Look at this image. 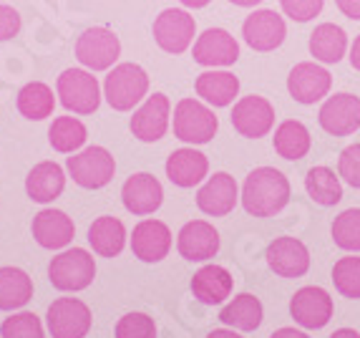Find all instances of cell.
Returning a JSON list of instances; mask_svg holds the SVG:
<instances>
[{
	"label": "cell",
	"instance_id": "cell-7",
	"mask_svg": "<svg viewBox=\"0 0 360 338\" xmlns=\"http://www.w3.org/2000/svg\"><path fill=\"white\" fill-rule=\"evenodd\" d=\"M121 56V41L114 30L89 28L76 41V58L89 71H108Z\"/></svg>",
	"mask_w": 360,
	"mask_h": 338
},
{
	"label": "cell",
	"instance_id": "cell-31",
	"mask_svg": "<svg viewBox=\"0 0 360 338\" xmlns=\"http://www.w3.org/2000/svg\"><path fill=\"white\" fill-rule=\"evenodd\" d=\"M33 298V280L20 268H0V311H18Z\"/></svg>",
	"mask_w": 360,
	"mask_h": 338
},
{
	"label": "cell",
	"instance_id": "cell-23",
	"mask_svg": "<svg viewBox=\"0 0 360 338\" xmlns=\"http://www.w3.org/2000/svg\"><path fill=\"white\" fill-rule=\"evenodd\" d=\"M207 175H210V159H207V154L194 149V146H184V149H176L169 154L167 177L176 187H197V184L205 182Z\"/></svg>",
	"mask_w": 360,
	"mask_h": 338
},
{
	"label": "cell",
	"instance_id": "cell-9",
	"mask_svg": "<svg viewBox=\"0 0 360 338\" xmlns=\"http://www.w3.org/2000/svg\"><path fill=\"white\" fill-rule=\"evenodd\" d=\"M333 298L330 293L320 285H305L290 298V315L295 318V323L307 331H318L325 328L333 318Z\"/></svg>",
	"mask_w": 360,
	"mask_h": 338
},
{
	"label": "cell",
	"instance_id": "cell-8",
	"mask_svg": "<svg viewBox=\"0 0 360 338\" xmlns=\"http://www.w3.org/2000/svg\"><path fill=\"white\" fill-rule=\"evenodd\" d=\"M154 41L167 54H184L197 36V23L181 8H167L154 20Z\"/></svg>",
	"mask_w": 360,
	"mask_h": 338
},
{
	"label": "cell",
	"instance_id": "cell-11",
	"mask_svg": "<svg viewBox=\"0 0 360 338\" xmlns=\"http://www.w3.org/2000/svg\"><path fill=\"white\" fill-rule=\"evenodd\" d=\"M232 127L234 132H240L247 139H262L272 132L275 127V109L264 96H242L240 101H234L232 109Z\"/></svg>",
	"mask_w": 360,
	"mask_h": 338
},
{
	"label": "cell",
	"instance_id": "cell-17",
	"mask_svg": "<svg viewBox=\"0 0 360 338\" xmlns=\"http://www.w3.org/2000/svg\"><path fill=\"white\" fill-rule=\"evenodd\" d=\"M320 127L330 137H350L360 129V96L335 94L328 96L318 114Z\"/></svg>",
	"mask_w": 360,
	"mask_h": 338
},
{
	"label": "cell",
	"instance_id": "cell-47",
	"mask_svg": "<svg viewBox=\"0 0 360 338\" xmlns=\"http://www.w3.org/2000/svg\"><path fill=\"white\" fill-rule=\"evenodd\" d=\"M184 8H205L210 6V0H179Z\"/></svg>",
	"mask_w": 360,
	"mask_h": 338
},
{
	"label": "cell",
	"instance_id": "cell-38",
	"mask_svg": "<svg viewBox=\"0 0 360 338\" xmlns=\"http://www.w3.org/2000/svg\"><path fill=\"white\" fill-rule=\"evenodd\" d=\"M116 338H156V323L146 313H127L121 315L114 328Z\"/></svg>",
	"mask_w": 360,
	"mask_h": 338
},
{
	"label": "cell",
	"instance_id": "cell-49",
	"mask_svg": "<svg viewBox=\"0 0 360 338\" xmlns=\"http://www.w3.org/2000/svg\"><path fill=\"white\" fill-rule=\"evenodd\" d=\"M0 3H3V0H0Z\"/></svg>",
	"mask_w": 360,
	"mask_h": 338
},
{
	"label": "cell",
	"instance_id": "cell-3",
	"mask_svg": "<svg viewBox=\"0 0 360 338\" xmlns=\"http://www.w3.org/2000/svg\"><path fill=\"white\" fill-rule=\"evenodd\" d=\"M149 94V76L139 63H119L103 81V96L116 111H131Z\"/></svg>",
	"mask_w": 360,
	"mask_h": 338
},
{
	"label": "cell",
	"instance_id": "cell-5",
	"mask_svg": "<svg viewBox=\"0 0 360 338\" xmlns=\"http://www.w3.org/2000/svg\"><path fill=\"white\" fill-rule=\"evenodd\" d=\"M174 137L181 139L184 144H207L214 139L217 129H219V119L207 104L197 101V99H181L174 106Z\"/></svg>",
	"mask_w": 360,
	"mask_h": 338
},
{
	"label": "cell",
	"instance_id": "cell-18",
	"mask_svg": "<svg viewBox=\"0 0 360 338\" xmlns=\"http://www.w3.org/2000/svg\"><path fill=\"white\" fill-rule=\"evenodd\" d=\"M121 202L131 215L144 218V215H154L164 202V189L162 182L156 180L149 172H136L131 175L124 187H121Z\"/></svg>",
	"mask_w": 360,
	"mask_h": 338
},
{
	"label": "cell",
	"instance_id": "cell-1",
	"mask_svg": "<svg viewBox=\"0 0 360 338\" xmlns=\"http://www.w3.org/2000/svg\"><path fill=\"white\" fill-rule=\"evenodd\" d=\"M242 207L255 218H272L290 202V182L275 167H257L242 184Z\"/></svg>",
	"mask_w": 360,
	"mask_h": 338
},
{
	"label": "cell",
	"instance_id": "cell-39",
	"mask_svg": "<svg viewBox=\"0 0 360 338\" xmlns=\"http://www.w3.org/2000/svg\"><path fill=\"white\" fill-rule=\"evenodd\" d=\"M338 175L353 189H360V144H350L340 151L338 159Z\"/></svg>",
	"mask_w": 360,
	"mask_h": 338
},
{
	"label": "cell",
	"instance_id": "cell-32",
	"mask_svg": "<svg viewBox=\"0 0 360 338\" xmlns=\"http://www.w3.org/2000/svg\"><path fill=\"white\" fill-rule=\"evenodd\" d=\"M15 106L18 111L30 121H43L53 116L56 109V96L51 86H46L43 81H30L23 89L18 91V99H15Z\"/></svg>",
	"mask_w": 360,
	"mask_h": 338
},
{
	"label": "cell",
	"instance_id": "cell-41",
	"mask_svg": "<svg viewBox=\"0 0 360 338\" xmlns=\"http://www.w3.org/2000/svg\"><path fill=\"white\" fill-rule=\"evenodd\" d=\"M20 33V13L0 3V41H11Z\"/></svg>",
	"mask_w": 360,
	"mask_h": 338
},
{
	"label": "cell",
	"instance_id": "cell-14",
	"mask_svg": "<svg viewBox=\"0 0 360 338\" xmlns=\"http://www.w3.org/2000/svg\"><path fill=\"white\" fill-rule=\"evenodd\" d=\"M267 265L280 278H302L310 270V250L297 237H275L267 245Z\"/></svg>",
	"mask_w": 360,
	"mask_h": 338
},
{
	"label": "cell",
	"instance_id": "cell-35",
	"mask_svg": "<svg viewBox=\"0 0 360 338\" xmlns=\"http://www.w3.org/2000/svg\"><path fill=\"white\" fill-rule=\"evenodd\" d=\"M333 285L342 298L360 301V258L345 255L333 265Z\"/></svg>",
	"mask_w": 360,
	"mask_h": 338
},
{
	"label": "cell",
	"instance_id": "cell-15",
	"mask_svg": "<svg viewBox=\"0 0 360 338\" xmlns=\"http://www.w3.org/2000/svg\"><path fill=\"white\" fill-rule=\"evenodd\" d=\"M169 119H172V104L164 94H151L146 101L134 111L131 116V134L139 142L154 144V142L164 139V134L169 129Z\"/></svg>",
	"mask_w": 360,
	"mask_h": 338
},
{
	"label": "cell",
	"instance_id": "cell-24",
	"mask_svg": "<svg viewBox=\"0 0 360 338\" xmlns=\"http://www.w3.org/2000/svg\"><path fill=\"white\" fill-rule=\"evenodd\" d=\"M234 278L232 273L222 265H205L194 273L192 278V293L199 303L205 306H222L232 296Z\"/></svg>",
	"mask_w": 360,
	"mask_h": 338
},
{
	"label": "cell",
	"instance_id": "cell-34",
	"mask_svg": "<svg viewBox=\"0 0 360 338\" xmlns=\"http://www.w3.org/2000/svg\"><path fill=\"white\" fill-rule=\"evenodd\" d=\"M86 137L89 132H86L84 121H78L76 116H58L49 129L51 146L60 154H76L86 144Z\"/></svg>",
	"mask_w": 360,
	"mask_h": 338
},
{
	"label": "cell",
	"instance_id": "cell-29",
	"mask_svg": "<svg viewBox=\"0 0 360 338\" xmlns=\"http://www.w3.org/2000/svg\"><path fill=\"white\" fill-rule=\"evenodd\" d=\"M272 146H275V151L283 159H288V162H297V159L307 157V151H310V146H312L310 132H307V127L302 124V121L288 119L275 129Z\"/></svg>",
	"mask_w": 360,
	"mask_h": 338
},
{
	"label": "cell",
	"instance_id": "cell-12",
	"mask_svg": "<svg viewBox=\"0 0 360 338\" xmlns=\"http://www.w3.org/2000/svg\"><path fill=\"white\" fill-rule=\"evenodd\" d=\"M285 36H288V25H285L283 15L275 11H255L250 13L242 23V38L252 51L259 54H267V51H275L283 46Z\"/></svg>",
	"mask_w": 360,
	"mask_h": 338
},
{
	"label": "cell",
	"instance_id": "cell-22",
	"mask_svg": "<svg viewBox=\"0 0 360 338\" xmlns=\"http://www.w3.org/2000/svg\"><path fill=\"white\" fill-rule=\"evenodd\" d=\"M30 230H33L38 245L46 250H63L66 245H71L73 235H76L73 220L63 210H53V207L38 212Z\"/></svg>",
	"mask_w": 360,
	"mask_h": 338
},
{
	"label": "cell",
	"instance_id": "cell-13",
	"mask_svg": "<svg viewBox=\"0 0 360 338\" xmlns=\"http://www.w3.org/2000/svg\"><path fill=\"white\" fill-rule=\"evenodd\" d=\"M192 56L199 66L207 68H227L234 66L240 58V43L224 28H207L194 41Z\"/></svg>",
	"mask_w": 360,
	"mask_h": 338
},
{
	"label": "cell",
	"instance_id": "cell-33",
	"mask_svg": "<svg viewBox=\"0 0 360 338\" xmlns=\"http://www.w3.org/2000/svg\"><path fill=\"white\" fill-rule=\"evenodd\" d=\"M305 189L312 202L323 207H333L342 199L340 175H335L330 167H312L305 175Z\"/></svg>",
	"mask_w": 360,
	"mask_h": 338
},
{
	"label": "cell",
	"instance_id": "cell-16",
	"mask_svg": "<svg viewBox=\"0 0 360 338\" xmlns=\"http://www.w3.org/2000/svg\"><path fill=\"white\" fill-rule=\"evenodd\" d=\"M333 89V76L330 71H325L323 66L312 63V61H302L290 71L288 76V91L290 96L297 104H318L323 101Z\"/></svg>",
	"mask_w": 360,
	"mask_h": 338
},
{
	"label": "cell",
	"instance_id": "cell-36",
	"mask_svg": "<svg viewBox=\"0 0 360 338\" xmlns=\"http://www.w3.org/2000/svg\"><path fill=\"white\" fill-rule=\"evenodd\" d=\"M333 240L345 253H360V210L350 207L342 210L333 223Z\"/></svg>",
	"mask_w": 360,
	"mask_h": 338
},
{
	"label": "cell",
	"instance_id": "cell-19",
	"mask_svg": "<svg viewBox=\"0 0 360 338\" xmlns=\"http://www.w3.org/2000/svg\"><path fill=\"white\" fill-rule=\"evenodd\" d=\"M176 250L189 263H207L219 253V232L207 220H192L179 230Z\"/></svg>",
	"mask_w": 360,
	"mask_h": 338
},
{
	"label": "cell",
	"instance_id": "cell-48",
	"mask_svg": "<svg viewBox=\"0 0 360 338\" xmlns=\"http://www.w3.org/2000/svg\"><path fill=\"white\" fill-rule=\"evenodd\" d=\"M229 3H234V6H240V8H255V6H259L262 0H229Z\"/></svg>",
	"mask_w": 360,
	"mask_h": 338
},
{
	"label": "cell",
	"instance_id": "cell-43",
	"mask_svg": "<svg viewBox=\"0 0 360 338\" xmlns=\"http://www.w3.org/2000/svg\"><path fill=\"white\" fill-rule=\"evenodd\" d=\"M270 338H310L305 331H297V328H277Z\"/></svg>",
	"mask_w": 360,
	"mask_h": 338
},
{
	"label": "cell",
	"instance_id": "cell-2",
	"mask_svg": "<svg viewBox=\"0 0 360 338\" xmlns=\"http://www.w3.org/2000/svg\"><path fill=\"white\" fill-rule=\"evenodd\" d=\"M56 96L60 106L78 116L94 114L101 106V86L89 68H66L56 81Z\"/></svg>",
	"mask_w": 360,
	"mask_h": 338
},
{
	"label": "cell",
	"instance_id": "cell-26",
	"mask_svg": "<svg viewBox=\"0 0 360 338\" xmlns=\"http://www.w3.org/2000/svg\"><path fill=\"white\" fill-rule=\"evenodd\" d=\"M194 91L202 101H207L210 106H229L240 94V79L229 71H205L199 73L194 81Z\"/></svg>",
	"mask_w": 360,
	"mask_h": 338
},
{
	"label": "cell",
	"instance_id": "cell-46",
	"mask_svg": "<svg viewBox=\"0 0 360 338\" xmlns=\"http://www.w3.org/2000/svg\"><path fill=\"white\" fill-rule=\"evenodd\" d=\"M330 338H360V333L355 328H338L335 333H330Z\"/></svg>",
	"mask_w": 360,
	"mask_h": 338
},
{
	"label": "cell",
	"instance_id": "cell-30",
	"mask_svg": "<svg viewBox=\"0 0 360 338\" xmlns=\"http://www.w3.org/2000/svg\"><path fill=\"white\" fill-rule=\"evenodd\" d=\"M348 51V36L335 23H320L310 33V54L320 63H340Z\"/></svg>",
	"mask_w": 360,
	"mask_h": 338
},
{
	"label": "cell",
	"instance_id": "cell-44",
	"mask_svg": "<svg viewBox=\"0 0 360 338\" xmlns=\"http://www.w3.org/2000/svg\"><path fill=\"white\" fill-rule=\"evenodd\" d=\"M350 63L355 71H360V36H355L353 46H350Z\"/></svg>",
	"mask_w": 360,
	"mask_h": 338
},
{
	"label": "cell",
	"instance_id": "cell-40",
	"mask_svg": "<svg viewBox=\"0 0 360 338\" xmlns=\"http://www.w3.org/2000/svg\"><path fill=\"white\" fill-rule=\"evenodd\" d=\"M280 6H283V13L288 18L297 20V23H307L315 15H320L325 0H280Z\"/></svg>",
	"mask_w": 360,
	"mask_h": 338
},
{
	"label": "cell",
	"instance_id": "cell-25",
	"mask_svg": "<svg viewBox=\"0 0 360 338\" xmlns=\"http://www.w3.org/2000/svg\"><path fill=\"white\" fill-rule=\"evenodd\" d=\"M66 187V172L56 162H41L30 169L25 177V192L38 205H49L60 197Z\"/></svg>",
	"mask_w": 360,
	"mask_h": 338
},
{
	"label": "cell",
	"instance_id": "cell-37",
	"mask_svg": "<svg viewBox=\"0 0 360 338\" xmlns=\"http://www.w3.org/2000/svg\"><path fill=\"white\" fill-rule=\"evenodd\" d=\"M0 338H46V328L36 313L20 311V313H13L3 320Z\"/></svg>",
	"mask_w": 360,
	"mask_h": 338
},
{
	"label": "cell",
	"instance_id": "cell-45",
	"mask_svg": "<svg viewBox=\"0 0 360 338\" xmlns=\"http://www.w3.org/2000/svg\"><path fill=\"white\" fill-rule=\"evenodd\" d=\"M207 338H242V336L237 331H234V328L227 326V328H214V331H212Z\"/></svg>",
	"mask_w": 360,
	"mask_h": 338
},
{
	"label": "cell",
	"instance_id": "cell-6",
	"mask_svg": "<svg viewBox=\"0 0 360 338\" xmlns=\"http://www.w3.org/2000/svg\"><path fill=\"white\" fill-rule=\"evenodd\" d=\"M66 169L71 180L84 189H101L116 175L114 154L103 146H86L66 159Z\"/></svg>",
	"mask_w": 360,
	"mask_h": 338
},
{
	"label": "cell",
	"instance_id": "cell-27",
	"mask_svg": "<svg viewBox=\"0 0 360 338\" xmlns=\"http://www.w3.org/2000/svg\"><path fill=\"white\" fill-rule=\"evenodd\" d=\"M262 318H264V308L262 303H259L257 296L252 293H240V296H234L232 301L219 311V320H222L224 326L234 328V331H257L262 326Z\"/></svg>",
	"mask_w": 360,
	"mask_h": 338
},
{
	"label": "cell",
	"instance_id": "cell-42",
	"mask_svg": "<svg viewBox=\"0 0 360 338\" xmlns=\"http://www.w3.org/2000/svg\"><path fill=\"white\" fill-rule=\"evenodd\" d=\"M335 6L340 8L342 15H348L350 20H360V0H335Z\"/></svg>",
	"mask_w": 360,
	"mask_h": 338
},
{
	"label": "cell",
	"instance_id": "cell-10",
	"mask_svg": "<svg viewBox=\"0 0 360 338\" xmlns=\"http://www.w3.org/2000/svg\"><path fill=\"white\" fill-rule=\"evenodd\" d=\"M46 326L53 338H86L91 331V308L78 298H58L49 306Z\"/></svg>",
	"mask_w": 360,
	"mask_h": 338
},
{
	"label": "cell",
	"instance_id": "cell-21",
	"mask_svg": "<svg viewBox=\"0 0 360 338\" xmlns=\"http://www.w3.org/2000/svg\"><path fill=\"white\" fill-rule=\"evenodd\" d=\"M172 250V230L162 220H141L131 232V253L141 263H162Z\"/></svg>",
	"mask_w": 360,
	"mask_h": 338
},
{
	"label": "cell",
	"instance_id": "cell-20",
	"mask_svg": "<svg viewBox=\"0 0 360 338\" xmlns=\"http://www.w3.org/2000/svg\"><path fill=\"white\" fill-rule=\"evenodd\" d=\"M237 199H240V187H237L234 177L227 172H214L199 187L197 207L210 218H224L237 207Z\"/></svg>",
	"mask_w": 360,
	"mask_h": 338
},
{
	"label": "cell",
	"instance_id": "cell-28",
	"mask_svg": "<svg viewBox=\"0 0 360 338\" xmlns=\"http://www.w3.org/2000/svg\"><path fill=\"white\" fill-rule=\"evenodd\" d=\"M89 245L101 258H116L127 245V227L119 218L103 215L89 227Z\"/></svg>",
	"mask_w": 360,
	"mask_h": 338
},
{
	"label": "cell",
	"instance_id": "cell-4",
	"mask_svg": "<svg viewBox=\"0 0 360 338\" xmlns=\"http://www.w3.org/2000/svg\"><path fill=\"white\" fill-rule=\"evenodd\" d=\"M96 278V260L89 250L71 248L58 253L49 265V280L60 293H78Z\"/></svg>",
	"mask_w": 360,
	"mask_h": 338
}]
</instances>
